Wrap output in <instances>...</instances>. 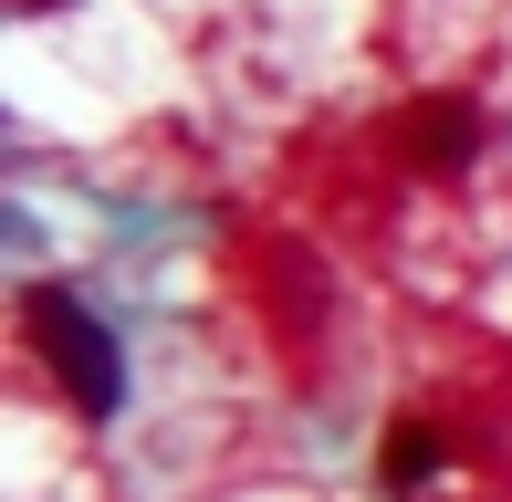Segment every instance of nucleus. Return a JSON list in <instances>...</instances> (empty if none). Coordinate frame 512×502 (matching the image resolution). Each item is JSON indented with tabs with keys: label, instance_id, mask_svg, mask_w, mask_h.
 Returning a JSON list of instances; mask_svg holds the SVG:
<instances>
[{
	"label": "nucleus",
	"instance_id": "nucleus-1",
	"mask_svg": "<svg viewBox=\"0 0 512 502\" xmlns=\"http://www.w3.org/2000/svg\"><path fill=\"white\" fill-rule=\"evenodd\" d=\"M21 314H32V346L53 356L63 398H74L84 419H105V408H115V387H126V377H115V346H105V325H95V314L74 304V293H53V283H42L32 304H21Z\"/></svg>",
	"mask_w": 512,
	"mask_h": 502
},
{
	"label": "nucleus",
	"instance_id": "nucleus-2",
	"mask_svg": "<svg viewBox=\"0 0 512 502\" xmlns=\"http://www.w3.org/2000/svg\"><path fill=\"white\" fill-rule=\"evenodd\" d=\"M398 147H429V157H418V168H460V157L481 147V126L460 116V105H418V116L398 126Z\"/></svg>",
	"mask_w": 512,
	"mask_h": 502
}]
</instances>
